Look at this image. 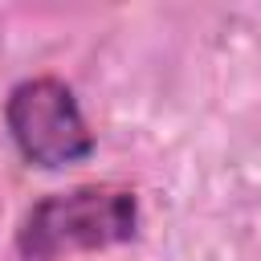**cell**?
Wrapping results in <instances>:
<instances>
[{"mask_svg":"<svg viewBox=\"0 0 261 261\" xmlns=\"http://www.w3.org/2000/svg\"><path fill=\"white\" fill-rule=\"evenodd\" d=\"M139 192L122 184H77L49 192L24 208L12 232L20 261H61L73 253H102L139 241Z\"/></svg>","mask_w":261,"mask_h":261,"instance_id":"6da1fadb","label":"cell"},{"mask_svg":"<svg viewBox=\"0 0 261 261\" xmlns=\"http://www.w3.org/2000/svg\"><path fill=\"white\" fill-rule=\"evenodd\" d=\"M4 130L16 155L37 171H65L98 151L73 86L57 73L20 77L4 98Z\"/></svg>","mask_w":261,"mask_h":261,"instance_id":"7a4b0ae2","label":"cell"}]
</instances>
